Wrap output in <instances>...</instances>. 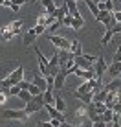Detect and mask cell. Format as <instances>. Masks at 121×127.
<instances>
[{
    "instance_id": "obj_26",
    "label": "cell",
    "mask_w": 121,
    "mask_h": 127,
    "mask_svg": "<svg viewBox=\"0 0 121 127\" xmlns=\"http://www.w3.org/2000/svg\"><path fill=\"white\" fill-rule=\"evenodd\" d=\"M33 101H35L39 107H46V101H44V92H40V94H37V96H33Z\"/></svg>"
},
{
    "instance_id": "obj_31",
    "label": "cell",
    "mask_w": 121,
    "mask_h": 127,
    "mask_svg": "<svg viewBox=\"0 0 121 127\" xmlns=\"http://www.w3.org/2000/svg\"><path fill=\"white\" fill-rule=\"evenodd\" d=\"M28 92H29V94H31V96H37V94H40V92H42V90H40V89H39V87H37V85H33V83H31V87H29V89H28Z\"/></svg>"
},
{
    "instance_id": "obj_32",
    "label": "cell",
    "mask_w": 121,
    "mask_h": 127,
    "mask_svg": "<svg viewBox=\"0 0 121 127\" xmlns=\"http://www.w3.org/2000/svg\"><path fill=\"white\" fill-rule=\"evenodd\" d=\"M19 87H20V90H28L29 87H31V81H26V79H22L19 83Z\"/></svg>"
},
{
    "instance_id": "obj_45",
    "label": "cell",
    "mask_w": 121,
    "mask_h": 127,
    "mask_svg": "<svg viewBox=\"0 0 121 127\" xmlns=\"http://www.w3.org/2000/svg\"><path fill=\"white\" fill-rule=\"evenodd\" d=\"M112 127H121V124H116V122H112Z\"/></svg>"
},
{
    "instance_id": "obj_1",
    "label": "cell",
    "mask_w": 121,
    "mask_h": 127,
    "mask_svg": "<svg viewBox=\"0 0 121 127\" xmlns=\"http://www.w3.org/2000/svg\"><path fill=\"white\" fill-rule=\"evenodd\" d=\"M35 55H37V64H39V70H40V74L44 77H48L50 76V68H48V64H50V61L46 59V55L40 52V48L35 46Z\"/></svg>"
},
{
    "instance_id": "obj_15",
    "label": "cell",
    "mask_w": 121,
    "mask_h": 127,
    "mask_svg": "<svg viewBox=\"0 0 121 127\" xmlns=\"http://www.w3.org/2000/svg\"><path fill=\"white\" fill-rule=\"evenodd\" d=\"M42 6H44V9H46V15H53V13L57 11L53 0H42Z\"/></svg>"
},
{
    "instance_id": "obj_22",
    "label": "cell",
    "mask_w": 121,
    "mask_h": 127,
    "mask_svg": "<svg viewBox=\"0 0 121 127\" xmlns=\"http://www.w3.org/2000/svg\"><path fill=\"white\" fill-rule=\"evenodd\" d=\"M24 111H26V114H33V112H37V111H40V107L33 101H29V103H26V107H24Z\"/></svg>"
},
{
    "instance_id": "obj_20",
    "label": "cell",
    "mask_w": 121,
    "mask_h": 127,
    "mask_svg": "<svg viewBox=\"0 0 121 127\" xmlns=\"http://www.w3.org/2000/svg\"><path fill=\"white\" fill-rule=\"evenodd\" d=\"M112 120H114V111H112V109H106L101 114V122L103 124H112Z\"/></svg>"
},
{
    "instance_id": "obj_33",
    "label": "cell",
    "mask_w": 121,
    "mask_h": 127,
    "mask_svg": "<svg viewBox=\"0 0 121 127\" xmlns=\"http://www.w3.org/2000/svg\"><path fill=\"white\" fill-rule=\"evenodd\" d=\"M110 13H112V11H101V13H99V17H97L96 20H97V22H103V20H105L106 17L110 15Z\"/></svg>"
},
{
    "instance_id": "obj_30",
    "label": "cell",
    "mask_w": 121,
    "mask_h": 127,
    "mask_svg": "<svg viewBox=\"0 0 121 127\" xmlns=\"http://www.w3.org/2000/svg\"><path fill=\"white\" fill-rule=\"evenodd\" d=\"M4 6H7V7H9V9H11L13 13H17V11L20 9V6H17V4H13L11 0H6V2H4Z\"/></svg>"
},
{
    "instance_id": "obj_42",
    "label": "cell",
    "mask_w": 121,
    "mask_h": 127,
    "mask_svg": "<svg viewBox=\"0 0 121 127\" xmlns=\"http://www.w3.org/2000/svg\"><path fill=\"white\" fill-rule=\"evenodd\" d=\"M92 125H94V122H90V120H88V122H83V124H79V127H92Z\"/></svg>"
},
{
    "instance_id": "obj_41",
    "label": "cell",
    "mask_w": 121,
    "mask_h": 127,
    "mask_svg": "<svg viewBox=\"0 0 121 127\" xmlns=\"http://www.w3.org/2000/svg\"><path fill=\"white\" fill-rule=\"evenodd\" d=\"M112 111H114V112H118V114H121V103L118 101V103L114 105V109H112Z\"/></svg>"
},
{
    "instance_id": "obj_14",
    "label": "cell",
    "mask_w": 121,
    "mask_h": 127,
    "mask_svg": "<svg viewBox=\"0 0 121 127\" xmlns=\"http://www.w3.org/2000/svg\"><path fill=\"white\" fill-rule=\"evenodd\" d=\"M33 85H37L39 89L42 90V92H44L46 89H48V83H46V77H42V76H33Z\"/></svg>"
},
{
    "instance_id": "obj_13",
    "label": "cell",
    "mask_w": 121,
    "mask_h": 127,
    "mask_svg": "<svg viewBox=\"0 0 121 127\" xmlns=\"http://www.w3.org/2000/svg\"><path fill=\"white\" fill-rule=\"evenodd\" d=\"M119 74H121V63L114 61V63L108 66V76H110V77H118Z\"/></svg>"
},
{
    "instance_id": "obj_48",
    "label": "cell",
    "mask_w": 121,
    "mask_h": 127,
    "mask_svg": "<svg viewBox=\"0 0 121 127\" xmlns=\"http://www.w3.org/2000/svg\"><path fill=\"white\" fill-rule=\"evenodd\" d=\"M31 2H35V0H31Z\"/></svg>"
},
{
    "instance_id": "obj_6",
    "label": "cell",
    "mask_w": 121,
    "mask_h": 127,
    "mask_svg": "<svg viewBox=\"0 0 121 127\" xmlns=\"http://www.w3.org/2000/svg\"><path fill=\"white\" fill-rule=\"evenodd\" d=\"M73 63H75V66L81 68V70H94V64L88 63V61L84 59V55H75V57H73Z\"/></svg>"
},
{
    "instance_id": "obj_8",
    "label": "cell",
    "mask_w": 121,
    "mask_h": 127,
    "mask_svg": "<svg viewBox=\"0 0 121 127\" xmlns=\"http://www.w3.org/2000/svg\"><path fill=\"white\" fill-rule=\"evenodd\" d=\"M22 77H24V68H22V66H19L17 70H13L9 76H7V79H9L13 85H19V83L22 81Z\"/></svg>"
},
{
    "instance_id": "obj_37",
    "label": "cell",
    "mask_w": 121,
    "mask_h": 127,
    "mask_svg": "<svg viewBox=\"0 0 121 127\" xmlns=\"http://www.w3.org/2000/svg\"><path fill=\"white\" fill-rule=\"evenodd\" d=\"M83 55H84V54H83ZM84 59L88 61V63H92V64H96V61H97L96 55H84Z\"/></svg>"
},
{
    "instance_id": "obj_21",
    "label": "cell",
    "mask_w": 121,
    "mask_h": 127,
    "mask_svg": "<svg viewBox=\"0 0 121 127\" xmlns=\"http://www.w3.org/2000/svg\"><path fill=\"white\" fill-rule=\"evenodd\" d=\"M70 52H72L73 55H83V46H81V42L77 41V39H75V41H72V48H70Z\"/></svg>"
},
{
    "instance_id": "obj_2",
    "label": "cell",
    "mask_w": 121,
    "mask_h": 127,
    "mask_svg": "<svg viewBox=\"0 0 121 127\" xmlns=\"http://www.w3.org/2000/svg\"><path fill=\"white\" fill-rule=\"evenodd\" d=\"M48 41H50L55 48H57V50H70V48H72V42L68 41L66 37H60V35L50 33V35H48Z\"/></svg>"
},
{
    "instance_id": "obj_34",
    "label": "cell",
    "mask_w": 121,
    "mask_h": 127,
    "mask_svg": "<svg viewBox=\"0 0 121 127\" xmlns=\"http://www.w3.org/2000/svg\"><path fill=\"white\" fill-rule=\"evenodd\" d=\"M72 20H73V17L68 13V15L64 17V20H62V26H70V28H72Z\"/></svg>"
},
{
    "instance_id": "obj_19",
    "label": "cell",
    "mask_w": 121,
    "mask_h": 127,
    "mask_svg": "<svg viewBox=\"0 0 121 127\" xmlns=\"http://www.w3.org/2000/svg\"><path fill=\"white\" fill-rule=\"evenodd\" d=\"M44 101H46V105H55L53 89H46V90H44Z\"/></svg>"
},
{
    "instance_id": "obj_18",
    "label": "cell",
    "mask_w": 121,
    "mask_h": 127,
    "mask_svg": "<svg viewBox=\"0 0 121 127\" xmlns=\"http://www.w3.org/2000/svg\"><path fill=\"white\" fill-rule=\"evenodd\" d=\"M84 4H86V6H88L90 13H92V15H94V17H96V19H97V17H99V13H101V11H99V7H97V4L94 2V0H84Z\"/></svg>"
},
{
    "instance_id": "obj_36",
    "label": "cell",
    "mask_w": 121,
    "mask_h": 127,
    "mask_svg": "<svg viewBox=\"0 0 121 127\" xmlns=\"http://www.w3.org/2000/svg\"><path fill=\"white\" fill-rule=\"evenodd\" d=\"M44 30H46V26L35 24V33H37V35H42V33H44Z\"/></svg>"
},
{
    "instance_id": "obj_17",
    "label": "cell",
    "mask_w": 121,
    "mask_h": 127,
    "mask_svg": "<svg viewBox=\"0 0 121 127\" xmlns=\"http://www.w3.org/2000/svg\"><path fill=\"white\" fill-rule=\"evenodd\" d=\"M13 87V83L9 79H0V92L2 94H6V96H9V89Z\"/></svg>"
},
{
    "instance_id": "obj_44",
    "label": "cell",
    "mask_w": 121,
    "mask_h": 127,
    "mask_svg": "<svg viewBox=\"0 0 121 127\" xmlns=\"http://www.w3.org/2000/svg\"><path fill=\"white\" fill-rule=\"evenodd\" d=\"M92 127H106V124H103V122H97V124H94Z\"/></svg>"
},
{
    "instance_id": "obj_29",
    "label": "cell",
    "mask_w": 121,
    "mask_h": 127,
    "mask_svg": "<svg viewBox=\"0 0 121 127\" xmlns=\"http://www.w3.org/2000/svg\"><path fill=\"white\" fill-rule=\"evenodd\" d=\"M94 105H96V112H97V114H103V112L106 111V105L103 103V101H99V103L94 101Z\"/></svg>"
},
{
    "instance_id": "obj_47",
    "label": "cell",
    "mask_w": 121,
    "mask_h": 127,
    "mask_svg": "<svg viewBox=\"0 0 121 127\" xmlns=\"http://www.w3.org/2000/svg\"><path fill=\"white\" fill-rule=\"evenodd\" d=\"M94 2H96V4H99V2H101V0H94Z\"/></svg>"
},
{
    "instance_id": "obj_10",
    "label": "cell",
    "mask_w": 121,
    "mask_h": 127,
    "mask_svg": "<svg viewBox=\"0 0 121 127\" xmlns=\"http://www.w3.org/2000/svg\"><path fill=\"white\" fill-rule=\"evenodd\" d=\"M88 92H92V87H90V83H88V81H84V83H81V85H79V89H77L75 92H73V96L81 99L84 94H88Z\"/></svg>"
},
{
    "instance_id": "obj_27",
    "label": "cell",
    "mask_w": 121,
    "mask_h": 127,
    "mask_svg": "<svg viewBox=\"0 0 121 127\" xmlns=\"http://www.w3.org/2000/svg\"><path fill=\"white\" fill-rule=\"evenodd\" d=\"M19 98L22 99L24 103H29V101H31V99H33V96L29 94L28 90H20V92H19Z\"/></svg>"
},
{
    "instance_id": "obj_9",
    "label": "cell",
    "mask_w": 121,
    "mask_h": 127,
    "mask_svg": "<svg viewBox=\"0 0 121 127\" xmlns=\"http://www.w3.org/2000/svg\"><path fill=\"white\" fill-rule=\"evenodd\" d=\"M64 4L68 6V13H70L73 19H79V17H83V15L79 13V6H77L75 0H64Z\"/></svg>"
},
{
    "instance_id": "obj_3",
    "label": "cell",
    "mask_w": 121,
    "mask_h": 127,
    "mask_svg": "<svg viewBox=\"0 0 121 127\" xmlns=\"http://www.w3.org/2000/svg\"><path fill=\"white\" fill-rule=\"evenodd\" d=\"M94 70H96V77H97L99 81H101V77L105 76V72H106V70H108V64L105 63V59H103L101 55H99V57H97L96 64H94Z\"/></svg>"
},
{
    "instance_id": "obj_4",
    "label": "cell",
    "mask_w": 121,
    "mask_h": 127,
    "mask_svg": "<svg viewBox=\"0 0 121 127\" xmlns=\"http://www.w3.org/2000/svg\"><path fill=\"white\" fill-rule=\"evenodd\" d=\"M28 116L26 114V111H17V109H6L4 111V118L6 120H24V118Z\"/></svg>"
},
{
    "instance_id": "obj_11",
    "label": "cell",
    "mask_w": 121,
    "mask_h": 127,
    "mask_svg": "<svg viewBox=\"0 0 121 127\" xmlns=\"http://www.w3.org/2000/svg\"><path fill=\"white\" fill-rule=\"evenodd\" d=\"M119 87H121V79H119V77H114V79L108 81L105 87H103V89H105L106 92H118Z\"/></svg>"
},
{
    "instance_id": "obj_23",
    "label": "cell",
    "mask_w": 121,
    "mask_h": 127,
    "mask_svg": "<svg viewBox=\"0 0 121 127\" xmlns=\"http://www.w3.org/2000/svg\"><path fill=\"white\" fill-rule=\"evenodd\" d=\"M106 96H108V92H106L105 89H101V90H99V92H96V94H94V99H92V101H96V103H99V101H103V103H105Z\"/></svg>"
},
{
    "instance_id": "obj_28",
    "label": "cell",
    "mask_w": 121,
    "mask_h": 127,
    "mask_svg": "<svg viewBox=\"0 0 121 127\" xmlns=\"http://www.w3.org/2000/svg\"><path fill=\"white\" fill-rule=\"evenodd\" d=\"M83 26H84V19H83V17H79V19H73V20H72V28H73V30H81Z\"/></svg>"
},
{
    "instance_id": "obj_39",
    "label": "cell",
    "mask_w": 121,
    "mask_h": 127,
    "mask_svg": "<svg viewBox=\"0 0 121 127\" xmlns=\"http://www.w3.org/2000/svg\"><path fill=\"white\" fill-rule=\"evenodd\" d=\"M112 15H114V19L118 22H121V11H112Z\"/></svg>"
},
{
    "instance_id": "obj_38",
    "label": "cell",
    "mask_w": 121,
    "mask_h": 127,
    "mask_svg": "<svg viewBox=\"0 0 121 127\" xmlns=\"http://www.w3.org/2000/svg\"><path fill=\"white\" fill-rule=\"evenodd\" d=\"M37 127H55V125L51 124V122H39Z\"/></svg>"
},
{
    "instance_id": "obj_24",
    "label": "cell",
    "mask_w": 121,
    "mask_h": 127,
    "mask_svg": "<svg viewBox=\"0 0 121 127\" xmlns=\"http://www.w3.org/2000/svg\"><path fill=\"white\" fill-rule=\"evenodd\" d=\"M55 109H57V111H60V112L66 111V103H64V99L60 98L59 94H55Z\"/></svg>"
},
{
    "instance_id": "obj_35",
    "label": "cell",
    "mask_w": 121,
    "mask_h": 127,
    "mask_svg": "<svg viewBox=\"0 0 121 127\" xmlns=\"http://www.w3.org/2000/svg\"><path fill=\"white\" fill-rule=\"evenodd\" d=\"M19 92H20V87L19 85H13L9 89V96H19Z\"/></svg>"
},
{
    "instance_id": "obj_25",
    "label": "cell",
    "mask_w": 121,
    "mask_h": 127,
    "mask_svg": "<svg viewBox=\"0 0 121 127\" xmlns=\"http://www.w3.org/2000/svg\"><path fill=\"white\" fill-rule=\"evenodd\" d=\"M9 28H11V32L15 35H20V32H22V20H13Z\"/></svg>"
},
{
    "instance_id": "obj_46",
    "label": "cell",
    "mask_w": 121,
    "mask_h": 127,
    "mask_svg": "<svg viewBox=\"0 0 121 127\" xmlns=\"http://www.w3.org/2000/svg\"><path fill=\"white\" fill-rule=\"evenodd\" d=\"M0 41H4V35H2V32H0Z\"/></svg>"
},
{
    "instance_id": "obj_43",
    "label": "cell",
    "mask_w": 121,
    "mask_h": 127,
    "mask_svg": "<svg viewBox=\"0 0 121 127\" xmlns=\"http://www.w3.org/2000/svg\"><path fill=\"white\" fill-rule=\"evenodd\" d=\"M6 99H7V96L0 92V105H4V103H6Z\"/></svg>"
},
{
    "instance_id": "obj_5",
    "label": "cell",
    "mask_w": 121,
    "mask_h": 127,
    "mask_svg": "<svg viewBox=\"0 0 121 127\" xmlns=\"http://www.w3.org/2000/svg\"><path fill=\"white\" fill-rule=\"evenodd\" d=\"M44 109L48 111V114H50V118H51V120H57V122H60V124H64V112L57 111V109H55L53 105H46Z\"/></svg>"
},
{
    "instance_id": "obj_40",
    "label": "cell",
    "mask_w": 121,
    "mask_h": 127,
    "mask_svg": "<svg viewBox=\"0 0 121 127\" xmlns=\"http://www.w3.org/2000/svg\"><path fill=\"white\" fill-rule=\"evenodd\" d=\"M13 4H17V6H24V4H28L29 0H11Z\"/></svg>"
},
{
    "instance_id": "obj_7",
    "label": "cell",
    "mask_w": 121,
    "mask_h": 127,
    "mask_svg": "<svg viewBox=\"0 0 121 127\" xmlns=\"http://www.w3.org/2000/svg\"><path fill=\"white\" fill-rule=\"evenodd\" d=\"M70 76V74H68V70H60V72L57 74V76H55V90H62L64 89V81H66V77Z\"/></svg>"
},
{
    "instance_id": "obj_16",
    "label": "cell",
    "mask_w": 121,
    "mask_h": 127,
    "mask_svg": "<svg viewBox=\"0 0 121 127\" xmlns=\"http://www.w3.org/2000/svg\"><path fill=\"white\" fill-rule=\"evenodd\" d=\"M99 11H112L114 9V2L112 0H101V2L97 4Z\"/></svg>"
},
{
    "instance_id": "obj_12",
    "label": "cell",
    "mask_w": 121,
    "mask_h": 127,
    "mask_svg": "<svg viewBox=\"0 0 121 127\" xmlns=\"http://www.w3.org/2000/svg\"><path fill=\"white\" fill-rule=\"evenodd\" d=\"M39 37V35L35 33V28H31V30H28L24 35V39H22V42H24V46H29V44H33L35 42V39Z\"/></svg>"
}]
</instances>
